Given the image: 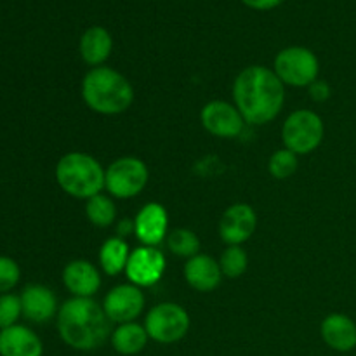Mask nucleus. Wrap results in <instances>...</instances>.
Instances as JSON below:
<instances>
[{
    "label": "nucleus",
    "mask_w": 356,
    "mask_h": 356,
    "mask_svg": "<svg viewBox=\"0 0 356 356\" xmlns=\"http://www.w3.org/2000/svg\"><path fill=\"white\" fill-rule=\"evenodd\" d=\"M145 329L149 339L160 344H172L183 339L190 330V316L186 309L174 302H163L152 308L146 315Z\"/></svg>",
    "instance_id": "nucleus-6"
},
{
    "label": "nucleus",
    "mask_w": 356,
    "mask_h": 356,
    "mask_svg": "<svg viewBox=\"0 0 356 356\" xmlns=\"http://www.w3.org/2000/svg\"><path fill=\"white\" fill-rule=\"evenodd\" d=\"M202 125L218 138H236L243 131L242 113L226 101H212L202 110Z\"/></svg>",
    "instance_id": "nucleus-11"
},
{
    "label": "nucleus",
    "mask_w": 356,
    "mask_h": 356,
    "mask_svg": "<svg viewBox=\"0 0 356 356\" xmlns=\"http://www.w3.org/2000/svg\"><path fill=\"white\" fill-rule=\"evenodd\" d=\"M167 247L172 254L181 257H195L200 250V240L190 229H174L167 236Z\"/></svg>",
    "instance_id": "nucleus-23"
},
{
    "label": "nucleus",
    "mask_w": 356,
    "mask_h": 356,
    "mask_svg": "<svg viewBox=\"0 0 356 356\" xmlns=\"http://www.w3.org/2000/svg\"><path fill=\"white\" fill-rule=\"evenodd\" d=\"M110 323L104 309L90 298H73L58 312V332L63 343L79 351H92L110 337Z\"/></svg>",
    "instance_id": "nucleus-2"
},
{
    "label": "nucleus",
    "mask_w": 356,
    "mask_h": 356,
    "mask_svg": "<svg viewBox=\"0 0 356 356\" xmlns=\"http://www.w3.org/2000/svg\"><path fill=\"white\" fill-rule=\"evenodd\" d=\"M82 96L87 106L101 115L124 113L134 101L131 82L115 70L96 66L82 82Z\"/></svg>",
    "instance_id": "nucleus-3"
},
{
    "label": "nucleus",
    "mask_w": 356,
    "mask_h": 356,
    "mask_svg": "<svg viewBox=\"0 0 356 356\" xmlns=\"http://www.w3.org/2000/svg\"><path fill=\"white\" fill-rule=\"evenodd\" d=\"M165 271V257L155 247H139L129 256L125 275L136 287H152Z\"/></svg>",
    "instance_id": "nucleus-9"
},
{
    "label": "nucleus",
    "mask_w": 356,
    "mask_h": 356,
    "mask_svg": "<svg viewBox=\"0 0 356 356\" xmlns=\"http://www.w3.org/2000/svg\"><path fill=\"white\" fill-rule=\"evenodd\" d=\"M245 6H249L250 9H256V10H268V9H273V7L280 6L284 0H242Z\"/></svg>",
    "instance_id": "nucleus-29"
},
{
    "label": "nucleus",
    "mask_w": 356,
    "mask_h": 356,
    "mask_svg": "<svg viewBox=\"0 0 356 356\" xmlns=\"http://www.w3.org/2000/svg\"><path fill=\"white\" fill-rule=\"evenodd\" d=\"M233 97L236 110L242 113L247 124H268L284 106V82L270 68L249 66L236 76Z\"/></svg>",
    "instance_id": "nucleus-1"
},
{
    "label": "nucleus",
    "mask_w": 356,
    "mask_h": 356,
    "mask_svg": "<svg viewBox=\"0 0 356 356\" xmlns=\"http://www.w3.org/2000/svg\"><path fill=\"white\" fill-rule=\"evenodd\" d=\"M221 266L211 256H195L184 264V278L188 285L198 292H211L221 284Z\"/></svg>",
    "instance_id": "nucleus-18"
},
{
    "label": "nucleus",
    "mask_w": 356,
    "mask_h": 356,
    "mask_svg": "<svg viewBox=\"0 0 356 356\" xmlns=\"http://www.w3.org/2000/svg\"><path fill=\"white\" fill-rule=\"evenodd\" d=\"M111 47H113L111 35L103 26H90L80 38V56L87 65L97 66L106 61Z\"/></svg>",
    "instance_id": "nucleus-19"
},
{
    "label": "nucleus",
    "mask_w": 356,
    "mask_h": 356,
    "mask_svg": "<svg viewBox=\"0 0 356 356\" xmlns=\"http://www.w3.org/2000/svg\"><path fill=\"white\" fill-rule=\"evenodd\" d=\"M129 256H131L129 245L124 242V238L113 236V238H108L101 247L99 263L103 266L104 273L115 277V275L122 273L127 268Z\"/></svg>",
    "instance_id": "nucleus-21"
},
{
    "label": "nucleus",
    "mask_w": 356,
    "mask_h": 356,
    "mask_svg": "<svg viewBox=\"0 0 356 356\" xmlns=\"http://www.w3.org/2000/svg\"><path fill=\"white\" fill-rule=\"evenodd\" d=\"M63 284L75 298H90L101 287V277L89 261L76 259L63 270Z\"/></svg>",
    "instance_id": "nucleus-15"
},
{
    "label": "nucleus",
    "mask_w": 356,
    "mask_h": 356,
    "mask_svg": "<svg viewBox=\"0 0 356 356\" xmlns=\"http://www.w3.org/2000/svg\"><path fill=\"white\" fill-rule=\"evenodd\" d=\"M318 59L306 47H287L275 58V73L292 87H309L318 76Z\"/></svg>",
    "instance_id": "nucleus-7"
},
{
    "label": "nucleus",
    "mask_w": 356,
    "mask_h": 356,
    "mask_svg": "<svg viewBox=\"0 0 356 356\" xmlns=\"http://www.w3.org/2000/svg\"><path fill=\"white\" fill-rule=\"evenodd\" d=\"M257 225L254 209L247 204H235L228 207L219 222V235L228 245H240L252 236Z\"/></svg>",
    "instance_id": "nucleus-12"
},
{
    "label": "nucleus",
    "mask_w": 356,
    "mask_h": 356,
    "mask_svg": "<svg viewBox=\"0 0 356 356\" xmlns=\"http://www.w3.org/2000/svg\"><path fill=\"white\" fill-rule=\"evenodd\" d=\"M145 308V296L136 285H118L104 298L103 309L115 323L134 322Z\"/></svg>",
    "instance_id": "nucleus-10"
},
{
    "label": "nucleus",
    "mask_w": 356,
    "mask_h": 356,
    "mask_svg": "<svg viewBox=\"0 0 356 356\" xmlns=\"http://www.w3.org/2000/svg\"><path fill=\"white\" fill-rule=\"evenodd\" d=\"M309 96H312L313 101H327L330 97V87L329 83L323 82V80H315V82L309 86Z\"/></svg>",
    "instance_id": "nucleus-28"
},
{
    "label": "nucleus",
    "mask_w": 356,
    "mask_h": 356,
    "mask_svg": "<svg viewBox=\"0 0 356 356\" xmlns=\"http://www.w3.org/2000/svg\"><path fill=\"white\" fill-rule=\"evenodd\" d=\"M270 174L275 179H287L298 170V155L291 149H278L270 159Z\"/></svg>",
    "instance_id": "nucleus-25"
},
{
    "label": "nucleus",
    "mask_w": 356,
    "mask_h": 356,
    "mask_svg": "<svg viewBox=\"0 0 356 356\" xmlns=\"http://www.w3.org/2000/svg\"><path fill=\"white\" fill-rule=\"evenodd\" d=\"M44 344L40 337L26 325L9 327L0 330V356H42Z\"/></svg>",
    "instance_id": "nucleus-14"
},
{
    "label": "nucleus",
    "mask_w": 356,
    "mask_h": 356,
    "mask_svg": "<svg viewBox=\"0 0 356 356\" xmlns=\"http://www.w3.org/2000/svg\"><path fill=\"white\" fill-rule=\"evenodd\" d=\"M21 280V268L13 257L0 256V294H9Z\"/></svg>",
    "instance_id": "nucleus-27"
},
{
    "label": "nucleus",
    "mask_w": 356,
    "mask_h": 356,
    "mask_svg": "<svg viewBox=\"0 0 356 356\" xmlns=\"http://www.w3.org/2000/svg\"><path fill=\"white\" fill-rule=\"evenodd\" d=\"M101 163L86 153H66L56 165V181L65 193L73 198H92L104 188Z\"/></svg>",
    "instance_id": "nucleus-4"
},
{
    "label": "nucleus",
    "mask_w": 356,
    "mask_h": 356,
    "mask_svg": "<svg viewBox=\"0 0 356 356\" xmlns=\"http://www.w3.org/2000/svg\"><path fill=\"white\" fill-rule=\"evenodd\" d=\"M222 275L228 278H238L242 277L249 266V259H247V252L240 245H229L228 249L222 252L221 261H219Z\"/></svg>",
    "instance_id": "nucleus-24"
},
{
    "label": "nucleus",
    "mask_w": 356,
    "mask_h": 356,
    "mask_svg": "<svg viewBox=\"0 0 356 356\" xmlns=\"http://www.w3.org/2000/svg\"><path fill=\"white\" fill-rule=\"evenodd\" d=\"M117 232H118V236H127V235H131L132 232H134V222L131 221V219H124V221H120V225H118V228H117Z\"/></svg>",
    "instance_id": "nucleus-30"
},
{
    "label": "nucleus",
    "mask_w": 356,
    "mask_h": 356,
    "mask_svg": "<svg viewBox=\"0 0 356 356\" xmlns=\"http://www.w3.org/2000/svg\"><path fill=\"white\" fill-rule=\"evenodd\" d=\"M19 316H23L21 299L16 294H0V330L16 325Z\"/></svg>",
    "instance_id": "nucleus-26"
},
{
    "label": "nucleus",
    "mask_w": 356,
    "mask_h": 356,
    "mask_svg": "<svg viewBox=\"0 0 356 356\" xmlns=\"http://www.w3.org/2000/svg\"><path fill=\"white\" fill-rule=\"evenodd\" d=\"M148 332L143 325L134 322L122 323L111 334V346L117 353L132 356L141 353L148 344Z\"/></svg>",
    "instance_id": "nucleus-20"
},
{
    "label": "nucleus",
    "mask_w": 356,
    "mask_h": 356,
    "mask_svg": "<svg viewBox=\"0 0 356 356\" xmlns=\"http://www.w3.org/2000/svg\"><path fill=\"white\" fill-rule=\"evenodd\" d=\"M285 148L296 155L315 152L323 139V122L315 111L298 110L291 113L282 129Z\"/></svg>",
    "instance_id": "nucleus-5"
},
{
    "label": "nucleus",
    "mask_w": 356,
    "mask_h": 356,
    "mask_svg": "<svg viewBox=\"0 0 356 356\" xmlns=\"http://www.w3.org/2000/svg\"><path fill=\"white\" fill-rule=\"evenodd\" d=\"M86 214L94 226L106 228V226L113 225L115 218H117V207L110 198L99 193L87 200Z\"/></svg>",
    "instance_id": "nucleus-22"
},
{
    "label": "nucleus",
    "mask_w": 356,
    "mask_h": 356,
    "mask_svg": "<svg viewBox=\"0 0 356 356\" xmlns=\"http://www.w3.org/2000/svg\"><path fill=\"white\" fill-rule=\"evenodd\" d=\"M21 309L23 316L31 323H45L56 315L58 302L52 291L45 285H28L21 292Z\"/></svg>",
    "instance_id": "nucleus-13"
},
{
    "label": "nucleus",
    "mask_w": 356,
    "mask_h": 356,
    "mask_svg": "<svg viewBox=\"0 0 356 356\" xmlns=\"http://www.w3.org/2000/svg\"><path fill=\"white\" fill-rule=\"evenodd\" d=\"M322 339L332 350L348 353L356 348V323L343 313H332L327 316L320 327Z\"/></svg>",
    "instance_id": "nucleus-17"
},
{
    "label": "nucleus",
    "mask_w": 356,
    "mask_h": 356,
    "mask_svg": "<svg viewBox=\"0 0 356 356\" xmlns=\"http://www.w3.org/2000/svg\"><path fill=\"white\" fill-rule=\"evenodd\" d=\"M134 233L146 247H155L165 238L167 212L160 204H148L139 211L134 221Z\"/></svg>",
    "instance_id": "nucleus-16"
},
{
    "label": "nucleus",
    "mask_w": 356,
    "mask_h": 356,
    "mask_svg": "<svg viewBox=\"0 0 356 356\" xmlns=\"http://www.w3.org/2000/svg\"><path fill=\"white\" fill-rule=\"evenodd\" d=\"M148 183V167L134 156L118 159L108 167L104 188L117 198H132L141 193Z\"/></svg>",
    "instance_id": "nucleus-8"
}]
</instances>
